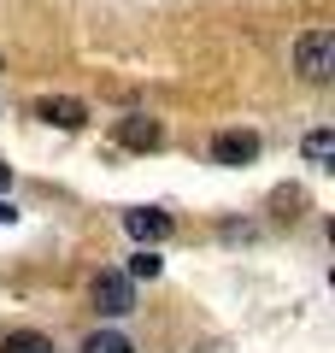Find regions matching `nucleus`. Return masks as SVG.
<instances>
[{
    "instance_id": "7",
    "label": "nucleus",
    "mask_w": 335,
    "mask_h": 353,
    "mask_svg": "<svg viewBox=\"0 0 335 353\" xmlns=\"http://www.w3.org/2000/svg\"><path fill=\"white\" fill-rule=\"evenodd\" d=\"M300 148H306V165L329 171V159H335V130H312V136L300 141Z\"/></svg>"
},
{
    "instance_id": "12",
    "label": "nucleus",
    "mask_w": 335,
    "mask_h": 353,
    "mask_svg": "<svg viewBox=\"0 0 335 353\" xmlns=\"http://www.w3.org/2000/svg\"><path fill=\"white\" fill-rule=\"evenodd\" d=\"M6 183H12V171H6V165H0V194H6Z\"/></svg>"
},
{
    "instance_id": "9",
    "label": "nucleus",
    "mask_w": 335,
    "mask_h": 353,
    "mask_svg": "<svg viewBox=\"0 0 335 353\" xmlns=\"http://www.w3.org/2000/svg\"><path fill=\"white\" fill-rule=\"evenodd\" d=\"M0 353H53V341L41 330H12V336L0 341Z\"/></svg>"
},
{
    "instance_id": "1",
    "label": "nucleus",
    "mask_w": 335,
    "mask_h": 353,
    "mask_svg": "<svg viewBox=\"0 0 335 353\" xmlns=\"http://www.w3.org/2000/svg\"><path fill=\"white\" fill-rule=\"evenodd\" d=\"M294 71L306 83H329L335 77V30H306L294 41Z\"/></svg>"
},
{
    "instance_id": "4",
    "label": "nucleus",
    "mask_w": 335,
    "mask_h": 353,
    "mask_svg": "<svg viewBox=\"0 0 335 353\" xmlns=\"http://www.w3.org/2000/svg\"><path fill=\"white\" fill-rule=\"evenodd\" d=\"M124 230L141 241V248H153V241L171 236V212H159V206H130V212H124Z\"/></svg>"
},
{
    "instance_id": "8",
    "label": "nucleus",
    "mask_w": 335,
    "mask_h": 353,
    "mask_svg": "<svg viewBox=\"0 0 335 353\" xmlns=\"http://www.w3.org/2000/svg\"><path fill=\"white\" fill-rule=\"evenodd\" d=\"M83 353H136V341H130L124 330H94V336L83 341Z\"/></svg>"
},
{
    "instance_id": "10",
    "label": "nucleus",
    "mask_w": 335,
    "mask_h": 353,
    "mask_svg": "<svg viewBox=\"0 0 335 353\" xmlns=\"http://www.w3.org/2000/svg\"><path fill=\"white\" fill-rule=\"evenodd\" d=\"M124 277H159V253H153V248H141L136 259H130V271H124Z\"/></svg>"
},
{
    "instance_id": "5",
    "label": "nucleus",
    "mask_w": 335,
    "mask_h": 353,
    "mask_svg": "<svg viewBox=\"0 0 335 353\" xmlns=\"http://www.w3.org/2000/svg\"><path fill=\"white\" fill-rule=\"evenodd\" d=\"M36 118L53 130H83L88 124V106L71 101V94H48V101H36Z\"/></svg>"
},
{
    "instance_id": "3",
    "label": "nucleus",
    "mask_w": 335,
    "mask_h": 353,
    "mask_svg": "<svg viewBox=\"0 0 335 353\" xmlns=\"http://www.w3.org/2000/svg\"><path fill=\"white\" fill-rule=\"evenodd\" d=\"M212 159L218 165H253L259 159V136L253 130H223V136H212Z\"/></svg>"
},
{
    "instance_id": "11",
    "label": "nucleus",
    "mask_w": 335,
    "mask_h": 353,
    "mask_svg": "<svg viewBox=\"0 0 335 353\" xmlns=\"http://www.w3.org/2000/svg\"><path fill=\"white\" fill-rule=\"evenodd\" d=\"M12 218H18V206L6 201V194H0V224H12Z\"/></svg>"
},
{
    "instance_id": "2",
    "label": "nucleus",
    "mask_w": 335,
    "mask_h": 353,
    "mask_svg": "<svg viewBox=\"0 0 335 353\" xmlns=\"http://www.w3.org/2000/svg\"><path fill=\"white\" fill-rule=\"evenodd\" d=\"M94 312L100 318L136 312V277H124V271H100V277H94Z\"/></svg>"
},
{
    "instance_id": "6",
    "label": "nucleus",
    "mask_w": 335,
    "mask_h": 353,
    "mask_svg": "<svg viewBox=\"0 0 335 353\" xmlns=\"http://www.w3.org/2000/svg\"><path fill=\"white\" fill-rule=\"evenodd\" d=\"M118 141H124V148H136V153H153V148L165 141V130H159V118L130 112V118H118Z\"/></svg>"
}]
</instances>
